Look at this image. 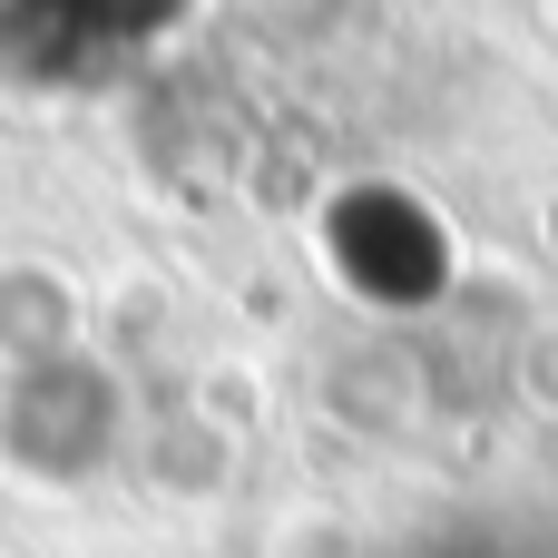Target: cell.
<instances>
[{
	"instance_id": "7",
	"label": "cell",
	"mask_w": 558,
	"mask_h": 558,
	"mask_svg": "<svg viewBox=\"0 0 558 558\" xmlns=\"http://www.w3.org/2000/svg\"><path fill=\"white\" fill-rule=\"evenodd\" d=\"M520 383H530V402H558V333H539L520 353Z\"/></svg>"
},
{
	"instance_id": "5",
	"label": "cell",
	"mask_w": 558,
	"mask_h": 558,
	"mask_svg": "<svg viewBox=\"0 0 558 558\" xmlns=\"http://www.w3.org/2000/svg\"><path fill=\"white\" fill-rule=\"evenodd\" d=\"M265 558H373V549H363V530H353L333 500H294V510H275Z\"/></svg>"
},
{
	"instance_id": "1",
	"label": "cell",
	"mask_w": 558,
	"mask_h": 558,
	"mask_svg": "<svg viewBox=\"0 0 558 558\" xmlns=\"http://www.w3.org/2000/svg\"><path fill=\"white\" fill-rule=\"evenodd\" d=\"M137 441L128 422V373L118 363H49L0 383V471L20 490H88L118 451Z\"/></svg>"
},
{
	"instance_id": "3",
	"label": "cell",
	"mask_w": 558,
	"mask_h": 558,
	"mask_svg": "<svg viewBox=\"0 0 558 558\" xmlns=\"http://www.w3.org/2000/svg\"><path fill=\"white\" fill-rule=\"evenodd\" d=\"M235 481H245V441L226 422H206L196 402H177L137 432V490L157 510H216Z\"/></svg>"
},
{
	"instance_id": "4",
	"label": "cell",
	"mask_w": 558,
	"mask_h": 558,
	"mask_svg": "<svg viewBox=\"0 0 558 558\" xmlns=\"http://www.w3.org/2000/svg\"><path fill=\"white\" fill-rule=\"evenodd\" d=\"M314 412L353 441H402L422 422V363L402 343H343L324 373H314Z\"/></svg>"
},
{
	"instance_id": "2",
	"label": "cell",
	"mask_w": 558,
	"mask_h": 558,
	"mask_svg": "<svg viewBox=\"0 0 558 558\" xmlns=\"http://www.w3.org/2000/svg\"><path fill=\"white\" fill-rule=\"evenodd\" d=\"M88 353V284L49 255H0V383Z\"/></svg>"
},
{
	"instance_id": "6",
	"label": "cell",
	"mask_w": 558,
	"mask_h": 558,
	"mask_svg": "<svg viewBox=\"0 0 558 558\" xmlns=\"http://www.w3.org/2000/svg\"><path fill=\"white\" fill-rule=\"evenodd\" d=\"M186 402H196L206 422H226L235 441H245V432H255V412H265V392H255V373H206V383H196Z\"/></svg>"
}]
</instances>
